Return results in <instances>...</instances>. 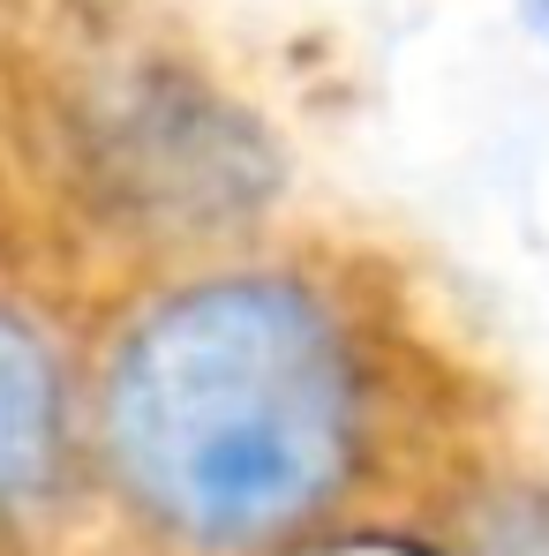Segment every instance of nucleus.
Wrapping results in <instances>:
<instances>
[{"mask_svg": "<svg viewBox=\"0 0 549 556\" xmlns=\"http://www.w3.org/2000/svg\"><path fill=\"white\" fill-rule=\"evenodd\" d=\"M369 383L332 293L219 271L144 308L98 383L113 489L196 556H257L316 527L362 473Z\"/></svg>", "mask_w": 549, "mask_h": 556, "instance_id": "obj_1", "label": "nucleus"}, {"mask_svg": "<svg viewBox=\"0 0 549 556\" xmlns=\"http://www.w3.org/2000/svg\"><path fill=\"white\" fill-rule=\"evenodd\" d=\"M68 459V391L53 346L0 308V511L61 481Z\"/></svg>", "mask_w": 549, "mask_h": 556, "instance_id": "obj_2", "label": "nucleus"}, {"mask_svg": "<svg viewBox=\"0 0 549 556\" xmlns=\"http://www.w3.org/2000/svg\"><path fill=\"white\" fill-rule=\"evenodd\" d=\"M466 556H549V511H504V519H489Z\"/></svg>", "mask_w": 549, "mask_h": 556, "instance_id": "obj_3", "label": "nucleus"}, {"mask_svg": "<svg viewBox=\"0 0 549 556\" xmlns=\"http://www.w3.org/2000/svg\"><path fill=\"white\" fill-rule=\"evenodd\" d=\"M520 8H527V15H535V23L549 30V0H520Z\"/></svg>", "mask_w": 549, "mask_h": 556, "instance_id": "obj_4", "label": "nucleus"}]
</instances>
